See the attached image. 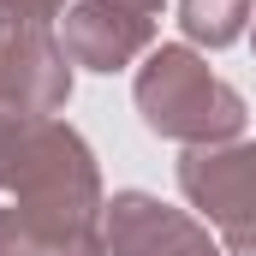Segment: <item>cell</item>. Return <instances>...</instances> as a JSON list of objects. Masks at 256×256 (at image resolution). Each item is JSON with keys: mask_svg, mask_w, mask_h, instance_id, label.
I'll use <instances>...</instances> for the list:
<instances>
[{"mask_svg": "<svg viewBox=\"0 0 256 256\" xmlns=\"http://www.w3.org/2000/svg\"><path fill=\"white\" fill-rule=\"evenodd\" d=\"M12 226L18 232H102V173H96V155L90 143L60 120H42L24 161H18V179H12Z\"/></svg>", "mask_w": 256, "mask_h": 256, "instance_id": "1", "label": "cell"}, {"mask_svg": "<svg viewBox=\"0 0 256 256\" xmlns=\"http://www.w3.org/2000/svg\"><path fill=\"white\" fill-rule=\"evenodd\" d=\"M137 114L155 137L208 149L244 131V96L214 78L191 48H155L137 72Z\"/></svg>", "mask_w": 256, "mask_h": 256, "instance_id": "2", "label": "cell"}, {"mask_svg": "<svg viewBox=\"0 0 256 256\" xmlns=\"http://www.w3.org/2000/svg\"><path fill=\"white\" fill-rule=\"evenodd\" d=\"M179 191L220 226L226 256H256V143H208L185 149Z\"/></svg>", "mask_w": 256, "mask_h": 256, "instance_id": "3", "label": "cell"}, {"mask_svg": "<svg viewBox=\"0 0 256 256\" xmlns=\"http://www.w3.org/2000/svg\"><path fill=\"white\" fill-rule=\"evenodd\" d=\"M161 0H72L66 6V60L90 72H126L155 48Z\"/></svg>", "mask_w": 256, "mask_h": 256, "instance_id": "4", "label": "cell"}, {"mask_svg": "<svg viewBox=\"0 0 256 256\" xmlns=\"http://www.w3.org/2000/svg\"><path fill=\"white\" fill-rule=\"evenodd\" d=\"M0 96L30 108L36 120H54L72 96V60L48 36V24L0 18Z\"/></svg>", "mask_w": 256, "mask_h": 256, "instance_id": "5", "label": "cell"}, {"mask_svg": "<svg viewBox=\"0 0 256 256\" xmlns=\"http://www.w3.org/2000/svg\"><path fill=\"white\" fill-rule=\"evenodd\" d=\"M196 232L185 208H167L149 191H120L102 208V256H173Z\"/></svg>", "mask_w": 256, "mask_h": 256, "instance_id": "6", "label": "cell"}, {"mask_svg": "<svg viewBox=\"0 0 256 256\" xmlns=\"http://www.w3.org/2000/svg\"><path fill=\"white\" fill-rule=\"evenodd\" d=\"M250 12H256L250 0H179V30L202 48H226L244 36Z\"/></svg>", "mask_w": 256, "mask_h": 256, "instance_id": "7", "label": "cell"}, {"mask_svg": "<svg viewBox=\"0 0 256 256\" xmlns=\"http://www.w3.org/2000/svg\"><path fill=\"white\" fill-rule=\"evenodd\" d=\"M36 126H42V120H36L30 108H18V102L0 96V185H6V191H12V179H18V161H24Z\"/></svg>", "mask_w": 256, "mask_h": 256, "instance_id": "8", "label": "cell"}, {"mask_svg": "<svg viewBox=\"0 0 256 256\" xmlns=\"http://www.w3.org/2000/svg\"><path fill=\"white\" fill-rule=\"evenodd\" d=\"M66 12V0H0V18H18V24H54Z\"/></svg>", "mask_w": 256, "mask_h": 256, "instance_id": "9", "label": "cell"}, {"mask_svg": "<svg viewBox=\"0 0 256 256\" xmlns=\"http://www.w3.org/2000/svg\"><path fill=\"white\" fill-rule=\"evenodd\" d=\"M173 256H226V250H220V244H214V238H208V232L196 226V232H191V238H185V244H179Z\"/></svg>", "mask_w": 256, "mask_h": 256, "instance_id": "10", "label": "cell"}, {"mask_svg": "<svg viewBox=\"0 0 256 256\" xmlns=\"http://www.w3.org/2000/svg\"><path fill=\"white\" fill-rule=\"evenodd\" d=\"M0 256H12V208H0Z\"/></svg>", "mask_w": 256, "mask_h": 256, "instance_id": "11", "label": "cell"}, {"mask_svg": "<svg viewBox=\"0 0 256 256\" xmlns=\"http://www.w3.org/2000/svg\"><path fill=\"white\" fill-rule=\"evenodd\" d=\"M250 24H256V12H250ZM250 42H256V30H250Z\"/></svg>", "mask_w": 256, "mask_h": 256, "instance_id": "12", "label": "cell"}]
</instances>
